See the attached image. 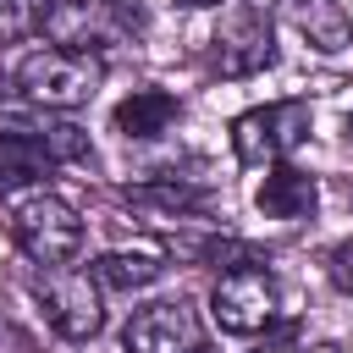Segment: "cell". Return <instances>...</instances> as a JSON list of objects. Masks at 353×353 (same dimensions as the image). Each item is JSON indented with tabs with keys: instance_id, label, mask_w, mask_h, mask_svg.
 <instances>
[{
	"instance_id": "obj_1",
	"label": "cell",
	"mask_w": 353,
	"mask_h": 353,
	"mask_svg": "<svg viewBox=\"0 0 353 353\" xmlns=\"http://www.w3.org/2000/svg\"><path fill=\"white\" fill-rule=\"evenodd\" d=\"M99 83H105V61L83 44H44L22 55L11 72V88L39 110H77L99 94Z\"/></svg>"
},
{
	"instance_id": "obj_2",
	"label": "cell",
	"mask_w": 353,
	"mask_h": 353,
	"mask_svg": "<svg viewBox=\"0 0 353 353\" xmlns=\"http://www.w3.org/2000/svg\"><path fill=\"white\" fill-rule=\"evenodd\" d=\"M11 237L22 243V254L33 259V265H44V270H61V265H72L77 254H83V215L66 204V199H55V193H33V199H22L17 204V215H11Z\"/></svg>"
},
{
	"instance_id": "obj_3",
	"label": "cell",
	"mask_w": 353,
	"mask_h": 353,
	"mask_svg": "<svg viewBox=\"0 0 353 353\" xmlns=\"http://www.w3.org/2000/svg\"><path fill=\"white\" fill-rule=\"evenodd\" d=\"M309 99H276V105H254L232 121V149L243 165H281L303 138H309Z\"/></svg>"
},
{
	"instance_id": "obj_4",
	"label": "cell",
	"mask_w": 353,
	"mask_h": 353,
	"mask_svg": "<svg viewBox=\"0 0 353 353\" xmlns=\"http://www.w3.org/2000/svg\"><path fill=\"white\" fill-rule=\"evenodd\" d=\"M210 314L226 336H254L276 320V276L265 265H237L221 270L215 292H210Z\"/></svg>"
},
{
	"instance_id": "obj_5",
	"label": "cell",
	"mask_w": 353,
	"mask_h": 353,
	"mask_svg": "<svg viewBox=\"0 0 353 353\" xmlns=\"http://www.w3.org/2000/svg\"><path fill=\"white\" fill-rule=\"evenodd\" d=\"M270 61H276V28H270V17L259 6H248V0H237L226 11V22L215 28V39H210V66L221 77H254Z\"/></svg>"
},
{
	"instance_id": "obj_6",
	"label": "cell",
	"mask_w": 353,
	"mask_h": 353,
	"mask_svg": "<svg viewBox=\"0 0 353 353\" xmlns=\"http://www.w3.org/2000/svg\"><path fill=\"white\" fill-rule=\"evenodd\" d=\"M99 292H105V287L94 281V270H77V265L44 270V287H39L44 314H50V325H55L66 342L99 336V325H105V298H99Z\"/></svg>"
},
{
	"instance_id": "obj_7",
	"label": "cell",
	"mask_w": 353,
	"mask_h": 353,
	"mask_svg": "<svg viewBox=\"0 0 353 353\" xmlns=\"http://www.w3.org/2000/svg\"><path fill=\"white\" fill-rule=\"evenodd\" d=\"M121 347L127 353H199L204 320L188 298H154V303L132 309V320L121 325Z\"/></svg>"
},
{
	"instance_id": "obj_8",
	"label": "cell",
	"mask_w": 353,
	"mask_h": 353,
	"mask_svg": "<svg viewBox=\"0 0 353 353\" xmlns=\"http://www.w3.org/2000/svg\"><path fill=\"white\" fill-rule=\"evenodd\" d=\"M55 165H61V160H55V149L44 143V132H28V127H6V132H0V199L44 182Z\"/></svg>"
},
{
	"instance_id": "obj_9",
	"label": "cell",
	"mask_w": 353,
	"mask_h": 353,
	"mask_svg": "<svg viewBox=\"0 0 353 353\" xmlns=\"http://www.w3.org/2000/svg\"><path fill=\"white\" fill-rule=\"evenodd\" d=\"M254 204H259V215H270V221H309L314 204H320V182H314L309 171H298V165L281 160V165H265V182H259Z\"/></svg>"
},
{
	"instance_id": "obj_10",
	"label": "cell",
	"mask_w": 353,
	"mask_h": 353,
	"mask_svg": "<svg viewBox=\"0 0 353 353\" xmlns=\"http://www.w3.org/2000/svg\"><path fill=\"white\" fill-rule=\"evenodd\" d=\"M176 116H182L176 94H165V88H132V94L110 110V127H116L121 138H160Z\"/></svg>"
},
{
	"instance_id": "obj_11",
	"label": "cell",
	"mask_w": 353,
	"mask_h": 353,
	"mask_svg": "<svg viewBox=\"0 0 353 353\" xmlns=\"http://www.w3.org/2000/svg\"><path fill=\"white\" fill-rule=\"evenodd\" d=\"M160 276H165V265L154 254H127V248H116L94 265V281L110 287V292H138V287H154Z\"/></svg>"
},
{
	"instance_id": "obj_12",
	"label": "cell",
	"mask_w": 353,
	"mask_h": 353,
	"mask_svg": "<svg viewBox=\"0 0 353 353\" xmlns=\"http://www.w3.org/2000/svg\"><path fill=\"white\" fill-rule=\"evenodd\" d=\"M298 6V28H303V39L314 44V50H342V44H353V22H347V11L336 6V0H292Z\"/></svg>"
},
{
	"instance_id": "obj_13",
	"label": "cell",
	"mask_w": 353,
	"mask_h": 353,
	"mask_svg": "<svg viewBox=\"0 0 353 353\" xmlns=\"http://www.w3.org/2000/svg\"><path fill=\"white\" fill-rule=\"evenodd\" d=\"M127 199H132V204H154V210H176V215H193V210L210 204L204 188L171 182V176H160V182H138V188H127Z\"/></svg>"
},
{
	"instance_id": "obj_14",
	"label": "cell",
	"mask_w": 353,
	"mask_h": 353,
	"mask_svg": "<svg viewBox=\"0 0 353 353\" xmlns=\"http://www.w3.org/2000/svg\"><path fill=\"white\" fill-rule=\"evenodd\" d=\"M50 11H55V0H0V50L44 33Z\"/></svg>"
},
{
	"instance_id": "obj_15",
	"label": "cell",
	"mask_w": 353,
	"mask_h": 353,
	"mask_svg": "<svg viewBox=\"0 0 353 353\" xmlns=\"http://www.w3.org/2000/svg\"><path fill=\"white\" fill-rule=\"evenodd\" d=\"M325 276H331V287H336V292H347V298H353V237H347V243H336V248L325 254Z\"/></svg>"
},
{
	"instance_id": "obj_16",
	"label": "cell",
	"mask_w": 353,
	"mask_h": 353,
	"mask_svg": "<svg viewBox=\"0 0 353 353\" xmlns=\"http://www.w3.org/2000/svg\"><path fill=\"white\" fill-rule=\"evenodd\" d=\"M176 6H188V11H199V6H221V0H176Z\"/></svg>"
},
{
	"instance_id": "obj_17",
	"label": "cell",
	"mask_w": 353,
	"mask_h": 353,
	"mask_svg": "<svg viewBox=\"0 0 353 353\" xmlns=\"http://www.w3.org/2000/svg\"><path fill=\"white\" fill-rule=\"evenodd\" d=\"M347 138H353V116H347Z\"/></svg>"
},
{
	"instance_id": "obj_18",
	"label": "cell",
	"mask_w": 353,
	"mask_h": 353,
	"mask_svg": "<svg viewBox=\"0 0 353 353\" xmlns=\"http://www.w3.org/2000/svg\"><path fill=\"white\" fill-rule=\"evenodd\" d=\"M0 99H6V83H0Z\"/></svg>"
}]
</instances>
